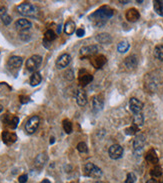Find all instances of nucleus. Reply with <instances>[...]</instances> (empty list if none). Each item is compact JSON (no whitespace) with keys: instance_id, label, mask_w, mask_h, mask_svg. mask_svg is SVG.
Returning a JSON list of instances; mask_svg holds the SVG:
<instances>
[{"instance_id":"nucleus-9","label":"nucleus","mask_w":163,"mask_h":183,"mask_svg":"<svg viewBox=\"0 0 163 183\" xmlns=\"http://www.w3.org/2000/svg\"><path fill=\"white\" fill-rule=\"evenodd\" d=\"M129 107H130V110L133 113H140L143 109V103L140 100H138L137 98H131L130 101H129Z\"/></svg>"},{"instance_id":"nucleus-19","label":"nucleus","mask_w":163,"mask_h":183,"mask_svg":"<svg viewBox=\"0 0 163 183\" xmlns=\"http://www.w3.org/2000/svg\"><path fill=\"white\" fill-rule=\"evenodd\" d=\"M144 143H145V138L143 135H138L136 136V138L134 139L133 141V148L135 151H140L142 150L143 146H144Z\"/></svg>"},{"instance_id":"nucleus-11","label":"nucleus","mask_w":163,"mask_h":183,"mask_svg":"<svg viewBox=\"0 0 163 183\" xmlns=\"http://www.w3.org/2000/svg\"><path fill=\"white\" fill-rule=\"evenodd\" d=\"M75 100L79 106H84L87 103V95L82 89H78L75 93Z\"/></svg>"},{"instance_id":"nucleus-25","label":"nucleus","mask_w":163,"mask_h":183,"mask_svg":"<svg viewBox=\"0 0 163 183\" xmlns=\"http://www.w3.org/2000/svg\"><path fill=\"white\" fill-rule=\"evenodd\" d=\"M96 40L99 43H103V44H107L110 41H111V36H110L108 33H101V34H98L96 36Z\"/></svg>"},{"instance_id":"nucleus-33","label":"nucleus","mask_w":163,"mask_h":183,"mask_svg":"<svg viewBox=\"0 0 163 183\" xmlns=\"http://www.w3.org/2000/svg\"><path fill=\"white\" fill-rule=\"evenodd\" d=\"M138 126H136V125H132V126L130 127H128L127 129H125V133L128 134V135H134V134H136L138 132Z\"/></svg>"},{"instance_id":"nucleus-16","label":"nucleus","mask_w":163,"mask_h":183,"mask_svg":"<svg viewBox=\"0 0 163 183\" xmlns=\"http://www.w3.org/2000/svg\"><path fill=\"white\" fill-rule=\"evenodd\" d=\"M4 123L7 124L11 129H15L19 123V118L17 116H11L10 114H6L4 117Z\"/></svg>"},{"instance_id":"nucleus-7","label":"nucleus","mask_w":163,"mask_h":183,"mask_svg":"<svg viewBox=\"0 0 163 183\" xmlns=\"http://www.w3.org/2000/svg\"><path fill=\"white\" fill-rule=\"evenodd\" d=\"M98 52V47L96 45H88L83 46L80 49V55L81 57H88V56H94Z\"/></svg>"},{"instance_id":"nucleus-3","label":"nucleus","mask_w":163,"mask_h":183,"mask_svg":"<svg viewBox=\"0 0 163 183\" xmlns=\"http://www.w3.org/2000/svg\"><path fill=\"white\" fill-rule=\"evenodd\" d=\"M83 172L86 176L88 177H92V178H99L102 176V170L100 169L98 166H96L93 163H86L84 168H83Z\"/></svg>"},{"instance_id":"nucleus-22","label":"nucleus","mask_w":163,"mask_h":183,"mask_svg":"<svg viewBox=\"0 0 163 183\" xmlns=\"http://www.w3.org/2000/svg\"><path fill=\"white\" fill-rule=\"evenodd\" d=\"M47 159H48V157L45 153H41L39 155H37V157L35 158V165L37 167H43L45 165V163L47 162Z\"/></svg>"},{"instance_id":"nucleus-44","label":"nucleus","mask_w":163,"mask_h":183,"mask_svg":"<svg viewBox=\"0 0 163 183\" xmlns=\"http://www.w3.org/2000/svg\"><path fill=\"white\" fill-rule=\"evenodd\" d=\"M2 110H3V106L1 104H0V112H2Z\"/></svg>"},{"instance_id":"nucleus-36","label":"nucleus","mask_w":163,"mask_h":183,"mask_svg":"<svg viewBox=\"0 0 163 183\" xmlns=\"http://www.w3.org/2000/svg\"><path fill=\"white\" fill-rule=\"evenodd\" d=\"M1 19H2V21H3V23L5 24V25H9V24L11 23V21H12V19H11V17L8 15V14H3V15H1Z\"/></svg>"},{"instance_id":"nucleus-12","label":"nucleus","mask_w":163,"mask_h":183,"mask_svg":"<svg viewBox=\"0 0 163 183\" xmlns=\"http://www.w3.org/2000/svg\"><path fill=\"white\" fill-rule=\"evenodd\" d=\"M2 140L4 143L7 144V145H10V144H13L17 140V135L14 132L3 131L2 132Z\"/></svg>"},{"instance_id":"nucleus-31","label":"nucleus","mask_w":163,"mask_h":183,"mask_svg":"<svg viewBox=\"0 0 163 183\" xmlns=\"http://www.w3.org/2000/svg\"><path fill=\"white\" fill-rule=\"evenodd\" d=\"M150 174H151V176L156 177V178L160 177V176L162 175V169H161V167H160V166H158V165H156L154 168H152V169H151Z\"/></svg>"},{"instance_id":"nucleus-17","label":"nucleus","mask_w":163,"mask_h":183,"mask_svg":"<svg viewBox=\"0 0 163 183\" xmlns=\"http://www.w3.org/2000/svg\"><path fill=\"white\" fill-rule=\"evenodd\" d=\"M23 59L19 56H11L10 58L8 59L7 64L10 68H14V69H18L19 67H21L22 65Z\"/></svg>"},{"instance_id":"nucleus-27","label":"nucleus","mask_w":163,"mask_h":183,"mask_svg":"<svg viewBox=\"0 0 163 183\" xmlns=\"http://www.w3.org/2000/svg\"><path fill=\"white\" fill-rule=\"evenodd\" d=\"M56 38V34H55V32L53 30H51V29H48L46 32H45V34H44V41H47V42H52L54 39Z\"/></svg>"},{"instance_id":"nucleus-43","label":"nucleus","mask_w":163,"mask_h":183,"mask_svg":"<svg viewBox=\"0 0 163 183\" xmlns=\"http://www.w3.org/2000/svg\"><path fill=\"white\" fill-rule=\"evenodd\" d=\"M54 141H55V140H54V137H51V138H50V144L54 143Z\"/></svg>"},{"instance_id":"nucleus-29","label":"nucleus","mask_w":163,"mask_h":183,"mask_svg":"<svg viewBox=\"0 0 163 183\" xmlns=\"http://www.w3.org/2000/svg\"><path fill=\"white\" fill-rule=\"evenodd\" d=\"M62 125H63L64 131H65L67 134H70L71 132H72V130H73L72 123H71L68 119H64V120H63V122H62Z\"/></svg>"},{"instance_id":"nucleus-23","label":"nucleus","mask_w":163,"mask_h":183,"mask_svg":"<svg viewBox=\"0 0 163 183\" xmlns=\"http://www.w3.org/2000/svg\"><path fill=\"white\" fill-rule=\"evenodd\" d=\"M75 27H76V25H75L74 21L68 20L64 25V32L66 33L67 35H71L75 31Z\"/></svg>"},{"instance_id":"nucleus-2","label":"nucleus","mask_w":163,"mask_h":183,"mask_svg":"<svg viewBox=\"0 0 163 183\" xmlns=\"http://www.w3.org/2000/svg\"><path fill=\"white\" fill-rule=\"evenodd\" d=\"M17 11L23 16L35 17L38 14V8L31 3L24 2L17 6Z\"/></svg>"},{"instance_id":"nucleus-6","label":"nucleus","mask_w":163,"mask_h":183,"mask_svg":"<svg viewBox=\"0 0 163 183\" xmlns=\"http://www.w3.org/2000/svg\"><path fill=\"white\" fill-rule=\"evenodd\" d=\"M108 154L112 159H119L123 154V148L119 144H113L109 147Z\"/></svg>"},{"instance_id":"nucleus-42","label":"nucleus","mask_w":163,"mask_h":183,"mask_svg":"<svg viewBox=\"0 0 163 183\" xmlns=\"http://www.w3.org/2000/svg\"><path fill=\"white\" fill-rule=\"evenodd\" d=\"M41 183H51L48 179H43L42 181H41Z\"/></svg>"},{"instance_id":"nucleus-20","label":"nucleus","mask_w":163,"mask_h":183,"mask_svg":"<svg viewBox=\"0 0 163 183\" xmlns=\"http://www.w3.org/2000/svg\"><path fill=\"white\" fill-rule=\"evenodd\" d=\"M137 63H138V61L135 55L128 56L127 58L124 60V65H125L127 69H134L137 66Z\"/></svg>"},{"instance_id":"nucleus-8","label":"nucleus","mask_w":163,"mask_h":183,"mask_svg":"<svg viewBox=\"0 0 163 183\" xmlns=\"http://www.w3.org/2000/svg\"><path fill=\"white\" fill-rule=\"evenodd\" d=\"M79 83L82 85V86H85V85H88L89 83L92 82L93 80V76L91 75L90 73H88L87 71L85 70H80L79 72Z\"/></svg>"},{"instance_id":"nucleus-21","label":"nucleus","mask_w":163,"mask_h":183,"mask_svg":"<svg viewBox=\"0 0 163 183\" xmlns=\"http://www.w3.org/2000/svg\"><path fill=\"white\" fill-rule=\"evenodd\" d=\"M145 159H146L147 162L152 163V164H157L158 163V156H157V154H156L154 149H150V150L147 152L146 156H145Z\"/></svg>"},{"instance_id":"nucleus-18","label":"nucleus","mask_w":163,"mask_h":183,"mask_svg":"<svg viewBox=\"0 0 163 183\" xmlns=\"http://www.w3.org/2000/svg\"><path fill=\"white\" fill-rule=\"evenodd\" d=\"M125 16L128 21L136 22L139 19V17H140V14H139L138 10H136L135 8H131V9H129V10H127Z\"/></svg>"},{"instance_id":"nucleus-38","label":"nucleus","mask_w":163,"mask_h":183,"mask_svg":"<svg viewBox=\"0 0 163 183\" xmlns=\"http://www.w3.org/2000/svg\"><path fill=\"white\" fill-rule=\"evenodd\" d=\"M19 100H20V102H21L22 104H25V103H27V102H29L30 98L28 97V96H25V95H21L20 97H19Z\"/></svg>"},{"instance_id":"nucleus-45","label":"nucleus","mask_w":163,"mask_h":183,"mask_svg":"<svg viewBox=\"0 0 163 183\" xmlns=\"http://www.w3.org/2000/svg\"><path fill=\"white\" fill-rule=\"evenodd\" d=\"M161 183H163V179H162V181H161Z\"/></svg>"},{"instance_id":"nucleus-10","label":"nucleus","mask_w":163,"mask_h":183,"mask_svg":"<svg viewBox=\"0 0 163 183\" xmlns=\"http://www.w3.org/2000/svg\"><path fill=\"white\" fill-rule=\"evenodd\" d=\"M71 61V56L69 54H62L61 56L58 57V59L56 60V66L57 68L59 69H62V68H65L69 65Z\"/></svg>"},{"instance_id":"nucleus-5","label":"nucleus","mask_w":163,"mask_h":183,"mask_svg":"<svg viewBox=\"0 0 163 183\" xmlns=\"http://www.w3.org/2000/svg\"><path fill=\"white\" fill-rule=\"evenodd\" d=\"M42 62V57L40 55H33L29 59L26 61V68L28 71L34 72L35 70L38 69V67L40 66Z\"/></svg>"},{"instance_id":"nucleus-15","label":"nucleus","mask_w":163,"mask_h":183,"mask_svg":"<svg viewBox=\"0 0 163 183\" xmlns=\"http://www.w3.org/2000/svg\"><path fill=\"white\" fill-rule=\"evenodd\" d=\"M103 104H104V100H103V96L102 95H96L92 98V107L94 111H100L103 108Z\"/></svg>"},{"instance_id":"nucleus-4","label":"nucleus","mask_w":163,"mask_h":183,"mask_svg":"<svg viewBox=\"0 0 163 183\" xmlns=\"http://www.w3.org/2000/svg\"><path fill=\"white\" fill-rule=\"evenodd\" d=\"M39 123H40V119L39 117L37 116V115H33L31 116L29 119L27 120V122L25 124V130L28 134H33L36 129L39 126Z\"/></svg>"},{"instance_id":"nucleus-32","label":"nucleus","mask_w":163,"mask_h":183,"mask_svg":"<svg viewBox=\"0 0 163 183\" xmlns=\"http://www.w3.org/2000/svg\"><path fill=\"white\" fill-rule=\"evenodd\" d=\"M154 10L159 15H163V1H154Z\"/></svg>"},{"instance_id":"nucleus-1","label":"nucleus","mask_w":163,"mask_h":183,"mask_svg":"<svg viewBox=\"0 0 163 183\" xmlns=\"http://www.w3.org/2000/svg\"><path fill=\"white\" fill-rule=\"evenodd\" d=\"M113 15V10L109 6H102L97 9L94 13L89 16V19L93 22L94 25L102 26L109 18H111Z\"/></svg>"},{"instance_id":"nucleus-14","label":"nucleus","mask_w":163,"mask_h":183,"mask_svg":"<svg viewBox=\"0 0 163 183\" xmlns=\"http://www.w3.org/2000/svg\"><path fill=\"white\" fill-rule=\"evenodd\" d=\"M91 64H92L96 69H99L103 67L106 63V57L103 56V55H98V56H94L91 58Z\"/></svg>"},{"instance_id":"nucleus-28","label":"nucleus","mask_w":163,"mask_h":183,"mask_svg":"<svg viewBox=\"0 0 163 183\" xmlns=\"http://www.w3.org/2000/svg\"><path fill=\"white\" fill-rule=\"evenodd\" d=\"M154 56L158 60L163 61V45H157L154 49Z\"/></svg>"},{"instance_id":"nucleus-30","label":"nucleus","mask_w":163,"mask_h":183,"mask_svg":"<svg viewBox=\"0 0 163 183\" xmlns=\"http://www.w3.org/2000/svg\"><path fill=\"white\" fill-rule=\"evenodd\" d=\"M143 121H144V117H143V115L141 113H137V114L134 115V119H133L134 125H136V126H140V125L143 124Z\"/></svg>"},{"instance_id":"nucleus-37","label":"nucleus","mask_w":163,"mask_h":183,"mask_svg":"<svg viewBox=\"0 0 163 183\" xmlns=\"http://www.w3.org/2000/svg\"><path fill=\"white\" fill-rule=\"evenodd\" d=\"M64 76H65V78H66L67 80H73V78H74L73 70H71V69L67 70V71L65 72V73H64Z\"/></svg>"},{"instance_id":"nucleus-39","label":"nucleus","mask_w":163,"mask_h":183,"mask_svg":"<svg viewBox=\"0 0 163 183\" xmlns=\"http://www.w3.org/2000/svg\"><path fill=\"white\" fill-rule=\"evenodd\" d=\"M27 179H28V176L26 174H23V175L19 176L18 181H19V183H26L27 182Z\"/></svg>"},{"instance_id":"nucleus-35","label":"nucleus","mask_w":163,"mask_h":183,"mask_svg":"<svg viewBox=\"0 0 163 183\" xmlns=\"http://www.w3.org/2000/svg\"><path fill=\"white\" fill-rule=\"evenodd\" d=\"M77 150L81 153H84V152H87V145H86L85 142H80L78 143L77 145Z\"/></svg>"},{"instance_id":"nucleus-13","label":"nucleus","mask_w":163,"mask_h":183,"mask_svg":"<svg viewBox=\"0 0 163 183\" xmlns=\"http://www.w3.org/2000/svg\"><path fill=\"white\" fill-rule=\"evenodd\" d=\"M32 26V24L29 20L27 19H18V20L15 22V27L16 29L19 31H25L30 29Z\"/></svg>"},{"instance_id":"nucleus-34","label":"nucleus","mask_w":163,"mask_h":183,"mask_svg":"<svg viewBox=\"0 0 163 183\" xmlns=\"http://www.w3.org/2000/svg\"><path fill=\"white\" fill-rule=\"evenodd\" d=\"M136 181V176L134 173H128L127 174V177H126V180H125V183H135Z\"/></svg>"},{"instance_id":"nucleus-24","label":"nucleus","mask_w":163,"mask_h":183,"mask_svg":"<svg viewBox=\"0 0 163 183\" xmlns=\"http://www.w3.org/2000/svg\"><path fill=\"white\" fill-rule=\"evenodd\" d=\"M42 80V77H41V74L39 72H34L31 77H30V85L31 86H37L38 84H40Z\"/></svg>"},{"instance_id":"nucleus-40","label":"nucleus","mask_w":163,"mask_h":183,"mask_svg":"<svg viewBox=\"0 0 163 183\" xmlns=\"http://www.w3.org/2000/svg\"><path fill=\"white\" fill-rule=\"evenodd\" d=\"M84 34H85V31H84V29H82V28L76 30V35H77L78 37H82Z\"/></svg>"},{"instance_id":"nucleus-41","label":"nucleus","mask_w":163,"mask_h":183,"mask_svg":"<svg viewBox=\"0 0 163 183\" xmlns=\"http://www.w3.org/2000/svg\"><path fill=\"white\" fill-rule=\"evenodd\" d=\"M146 183H158L156 179H148L146 181Z\"/></svg>"},{"instance_id":"nucleus-46","label":"nucleus","mask_w":163,"mask_h":183,"mask_svg":"<svg viewBox=\"0 0 163 183\" xmlns=\"http://www.w3.org/2000/svg\"><path fill=\"white\" fill-rule=\"evenodd\" d=\"M97 183H102V182H97Z\"/></svg>"},{"instance_id":"nucleus-26","label":"nucleus","mask_w":163,"mask_h":183,"mask_svg":"<svg viewBox=\"0 0 163 183\" xmlns=\"http://www.w3.org/2000/svg\"><path fill=\"white\" fill-rule=\"evenodd\" d=\"M129 47H130V45H129V43L127 41H121L118 43L117 50L118 52H120V53H125V52L128 51Z\"/></svg>"}]
</instances>
